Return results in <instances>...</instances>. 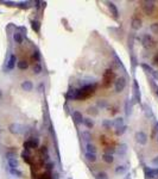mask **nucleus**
Returning <instances> with one entry per match:
<instances>
[{"label":"nucleus","instance_id":"1","mask_svg":"<svg viewBox=\"0 0 158 179\" xmlns=\"http://www.w3.org/2000/svg\"><path fill=\"white\" fill-rule=\"evenodd\" d=\"M95 90H96V85L94 84V85H84V86H82L81 88H78L77 91H76V99H86V98H88V97H90L91 94H94V92H95Z\"/></svg>","mask_w":158,"mask_h":179},{"label":"nucleus","instance_id":"2","mask_svg":"<svg viewBox=\"0 0 158 179\" xmlns=\"http://www.w3.org/2000/svg\"><path fill=\"white\" fill-rule=\"evenodd\" d=\"M141 43H143L144 48H146V49H151V48H153L156 45V41L153 39V37L151 35H147V33L144 35Z\"/></svg>","mask_w":158,"mask_h":179},{"label":"nucleus","instance_id":"3","mask_svg":"<svg viewBox=\"0 0 158 179\" xmlns=\"http://www.w3.org/2000/svg\"><path fill=\"white\" fill-rule=\"evenodd\" d=\"M126 85H127L126 78L121 76V78L116 79V81H115V84H114V90H115V92H116V93H120V92H122V91L125 90Z\"/></svg>","mask_w":158,"mask_h":179},{"label":"nucleus","instance_id":"4","mask_svg":"<svg viewBox=\"0 0 158 179\" xmlns=\"http://www.w3.org/2000/svg\"><path fill=\"white\" fill-rule=\"evenodd\" d=\"M132 99L135 101V103H140V88H139V85H138V81L137 80H133V84H132Z\"/></svg>","mask_w":158,"mask_h":179},{"label":"nucleus","instance_id":"5","mask_svg":"<svg viewBox=\"0 0 158 179\" xmlns=\"http://www.w3.org/2000/svg\"><path fill=\"white\" fill-rule=\"evenodd\" d=\"M135 141L141 144V146H145L147 143V135L144 132V131H138L135 134Z\"/></svg>","mask_w":158,"mask_h":179},{"label":"nucleus","instance_id":"6","mask_svg":"<svg viewBox=\"0 0 158 179\" xmlns=\"http://www.w3.org/2000/svg\"><path fill=\"white\" fill-rule=\"evenodd\" d=\"M15 63H17V56L14 54H11L8 56V60H7V63H6V69L12 70L15 67Z\"/></svg>","mask_w":158,"mask_h":179},{"label":"nucleus","instance_id":"7","mask_svg":"<svg viewBox=\"0 0 158 179\" xmlns=\"http://www.w3.org/2000/svg\"><path fill=\"white\" fill-rule=\"evenodd\" d=\"M145 174L148 179H154L158 178V167L157 168H151V167H146L145 168Z\"/></svg>","mask_w":158,"mask_h":179},{"label":"nucleus","instance_id":"8","mask_svg":"<svg viewBox=\"0 0 158 179\" xmlns=\"http://www.w3.org/2000/svg\"><path fill=\"white\" fill-rule=\"evenodd\" d=\"M83 115H82V112H80V111H74L72 112V121L76 123V124H83Z\"/></svg>","mask_w":158,"mask_h":179},{"label":"nucleus","instance_id":"9","mask_svg":"<svg viewBox=\"0 0 158 179\" xmlns=\"http://www.w3.org/2000/svg\"><path fill=\"white\" fill-rule=\"evenodd\" d=\"M154 7H156V5H154L152 1L145 2V5H143L144 12H145L146 14H152V13H153V11H154Z\"/></svg>","mask_w":158,"mask_h":179},{"label":"nucleus","instance_id":"10","mask_svg":"<svg viewBox=\"0 0 158 179\" xmlns=\"http://www.w3.org/2000/svg\"><path fill=\"white\" fill-rule=\"evenodd\" d=\"M7 156H8V158H7L8 167H11V168H18V160L14 158L13 153H12V154H8Z\"/></svg>","mask_w":158,"mask_h":179},{"label":"nucleus","instance_id":"11","mask_svg":"<svg viewBox=\"0 0 158 179\" xmlns=\"http://www.w3.org/2000/svg\"><path fill=\"white\" fill-rule=\"evenodd\" d=\"M131 26L133 30H139L141 27V19H139L138 17H133L131 20Z\"/></svg>","mask_w":158,"mask_h":179},{"label":"nucleus","instance_id":"12","mask_svg":"<svg viewBox=\"0 0 158 179\" xmlns=\"http://www.w3.org/2000/svg\"><path fill=\"white\" fill-rule=\"evenodd\" d=\"M108 8H109V11H110V14H113V17H114L115 19H118V17H119V11H118L116 6H115L113 2H109V4H108Z\"/></svg>","mask_w":158,"mask_h":179},{"label":"nucleus","instance_id":"13","mask_svg":"<svg viewBox=\"0 0 158 179\" xmlns=\"http://www.w3.org/2000/svg\"><path fill=\"white\" fill-rule=\"evenodd\" d=\"M21 88L24 91H32L33 90V84L30 80H25L21 82Z\"/></svg>","mask_w":158,"mask_h":179},{"label":"nucleus","instance_id":"14","mask_svg":"<svg viewBox=\"0 0 158 179\" xmlns=\"http://www.w3.org/2000/svg\"><path fill=\"white\" fill-rule=\"evenodd\" d=\"M8 172H10L11 175H13L15 178H21L23 177V172L20 169H18V168H11V167H8Z\"/></svg>","mask_w":158,"mask_h":179},{"label":"nucleus","instance_id":"15","mask_svg":"<svg viewBox=\"0 0 158 179\" xmlns=\"http://www.w3.org/2000/svg\"><path fill=\"white\" fill-rule=\"evenodd\" d=\"M116 153H118L120 156H124V155L127 153V144H126V143H120L119 148L116 149Z\"/></svg>","mask_w":158,"mask_h":179},{"label":"nucleus","instance_id":"16","mask_svg":"<svg viewBox=\"0 0 158 179\" xmlns=\"http://www.w3.org/2000/svg\"><path fill=\"white\" fill-rule=\"evenodd\" d=\"M126 172H127V167L125 165H119V166L115 167V174L116 175H122Z\"/></svg>","mask_w":158,"mask_h":179},{"label":"nucleus","instance_id":"17","mask_svg":"<svg viewBox=\"0 0 158 179\" xmlns=\"http://www.w3.org/2000/svg\"><path fill=\"white\" fill-rule=\"evenodd\" d=\"M102 159H103V161L107 162V163H112V162L114 161L112 153H108V152H105V153L102 154Z\"/></svg>","mask_w":158,"mask_h":179},{"label":"nucleus","instance_id":"18","mask_svg":"<svg viewBox=\"0 0 158 179\" xmlns=\"http://www.w3.org/2000/svg\"><path fill=\"white\" fill-rule=\"evenodd\" d=\"M113 125H114L115 130H118L119 128H121V126L124 125V118H121V117H118V118H115V119L113 121Z\"/></svg>","mask_w":158,"mask_h":179},{"label":"nucleus","instance_id":"19","mask_svg":"<svg viewBox=\"0 0 158 179\" xmlns=\"http://www.w3.org/2000/svg\"><path fill=\"white\" fill-rule=\"evenodd\" d=\"M10 130L13 134H20L21 132V125H19V124H12L10 126Z\"/></svg>","mask_w":158,"mask_h":179},{"label":"nucleus","instance_id":"20","mask_svg":"<svg viewBox=\"0 0 158 179\" xmlns=\"http://www.w3.org/2000/svg\"><path fill=\"white\" fill-rule=\"evenodd\" d=\"M17 66H18V68H19V69H21V70H25V69H27V68H29V63H27L25 60H20V61H18V62H17Z\"/></svg>","mask_w":158,"mask_h":179},{"label":"nucleus","instance_id":"21","mask_svg":"<svg viewBox=\"0 0 158 179\" xmlns=\"http://www.w3.org/2000/svg\"><path fill=\"white\" fill-rule=\"evenodd\" d=\"M84 158H86V160L89 161V162H95V161H96V154H93V153H87V152H86Z\"/></svg>","mask_w":158,"mask_h":179},{"label":"nucleus","instance_id":"22","mask_svg":"<svg viewBox=\"0 0 158 179\" xmlns=\"http://www.w3.org/2000/svg\"><path fill=\"white\" fill-rule=\"evenodd\" d=\"M140 67L146 72V73H150V74H152L153 73V68L150 66V64H147V63H145V62H143V63H140Z\"/></svg>","mask_w":158,"mask_h":179},{"label":"nucleus","instance_id":"23","mask_svg":"<svg viewBox=\"0 0 158 179\" xmlns=\"http://www.w3.org/2000/svg\"><path fill=\"white\" fill-rule=\"evenodd\" d=\"M13 39H14V42H15V43H18V44H21V43H23V41H24V38H23L21 33H19V32L13 33Z\"/></svg>","mask_w":158,"mask_h":179},{"label":"nucleus","instance_id":"24","mask_svg":"<svg viewBox=\"0 0 158 179\" xmlns=\"http://www.w3.org/2000/svg\"><path fill=\"white\" fill-rule=\"evenodd\" d=\"M101 124H102V126H103L105 129H107V130H109L112 126H114V125H113V121H109V119H103Z\"/></svg>","mask_w":158,"mask_h":179},{"label":"nucleus","instance_id":"25","mask_svg":"<svg viewBox=\"0 0 158 179\" xmlns=\"http://www.w3.org/2000/svg\"><path fill=\"white\" fill-rule=\"evenodd\" d=\"M86 149H87V153H93V154H95V152H96L95 144H93V143H90V142H88V143L86 144Z\"/></svg>","mask_w":158,"mask_h":179},{"label":"nucleus","instance_id":"26","mask_svg":"<svg viewBox=\"0 0 158 179\" xmlns=\"http://www.w3.org/2000/svg\"><path fill=\"white\" fill-rule=\"evenodd\" d=\"M83 124L88 128V129H91L94 126V121H91L90 118H84L83 119Z\"/></svg>","mask_w":158,"mask_h":179},{"label":"nucleus","instance_id":"27","mask_svg":"<svg viewBox=\"0 0 158 179\" xmlns=\"http://www.w3.org/2000/svg\"><path fill=\"white\" fill-rule=\"evenodd\" d=\"M82 138H83V141H86L88 143V141L91 138V134L88 130H84V131H82Z\"/></svg>","mask_w":158,"mask_h":179},{"label":"nucleus","instance_id":"28","mask_svg":"<svg viewBox=\"0 0 158 179\" xmlns=\"http://www.w3.org/2000/svg\"><path fill=\"white\" fill-rule=\"evenodd\" d=\"M31 58H32L36 63H38V62H39V60H40V54H39V51H37V50H36V51H33V53H32V55H31Z\"/></svg>","mask_w":158,"mask_h":179},{"label":"nucleus","instance_id":"29","mask_svg":"<svg viewBox=\"0 0 158 179\" xmlns=\"http://www.w3.org/2000/svg\"><path fill=\"white\" fill-rule=\"evenodd\" d=\"M32 29L36 31V32H39L40 31V23L38 20H33L32 21Z\"/></svg>","mask_w":158,"mask_h":179},{"label":"nucleus","instance_id":"30","mask_svg":"<svg viewBox=\"0 0 158 179\" xmlns=\"http://www.w3.org/2000/svg\"><path fill=\"white\" fill-rule=\"evenodd\" d=\"M42 70H43L42 66L39 63H34V66H33V74H40Z\"/></svg>","mask_w":158,"mask_h":179},{"label":"nucleus","instance_id":"31","mask_svg":"<svg viewBox=\"0 0 158 179\" xmlns=\"http://www.w3.org/2000/svg\"><path fill=\"white\" fill-rule=\"evenodd\" d=\"M126 129H127V126H126V125H122L121 128H119L118 130H115V132H116V135H122V134L126 131Z\"/></svg>","mask_w":158,"mask_h":179},{"label":"nucleus","instance_id":"32","mask_svg":"<svg viewBox=\"0 0 158 179\" xmlns=\"http://www.w3.org/2000/svg\"><path fill=\"white\" fill-rule=\"evenodd\" d=\"M96 178H97V179H108V175H107L106 172H99Z\"/></svg>","mask_w":158,"mask_h":179},{"label":"nucleus","instance_id":"33","mask_svg":"<svg viewBox=\"0 0 158 179\" xmlns=\"http://www.w3.org/2000/svg\"><path fill=\"white\" fill-rule=\"evenodd\" d=\"M97 106H99V107H101V109H105V107L107 106V101H105V100H100V101H97Z\"/></svg>","mask_w":158,"mask_h":179},{"label":"nucleus","instance_id":"34","mask_svg":"<svg viewBox=\"0 0 158 179\" xmlns=\"http://www.w3.org/2000/svg\"><path fill=\"white\" fill-rule=\"evenodd\" d=\"M88 113H89V115L96 116V115H97V110H96L95 107H89V109H88Z\"/></svg>","mask_w":158,"mask_h":179},{"label":"nucleus","instance_id":"35","mask_svg":"<svg viewBox=\"0 0 158 179\" xmlns=\"http://www.w3.org/2000/svg\"><path fill=\"white\" fill-rule=\"evenodd\" d=\"M151 30L154 32V33H158V23H154L151 25Z\"/></svg>","mask_w":158,"mask_h":179},{"label":"nucleus","instance_id":"36","mask_svg":"<svg viewBox=\"0 0 158 179\" xmlns=\"http://www.w3.org/2000/svg\"><path fill=\"white\" fill-rule=\"evenodd\" d=\"M135 66H137V57H135V56H132V68L135 69Z\"/></svg>","mask_w":158,"mask_h":179},{"label":"nucleus","instance_id":"37","mask_svg":"<svg viewBox=\"0 0 158 179\" xmlns=\"http://www.w3.org/2000/svg\"><path fill=\"white\" fill-rule=\"evenodd\" d=\"M46 169L50 172V171H52L53 169V163L52 162H49V163H46Z\"/></svg>","mask_w":158,"mask_h":179},{"label":"nucleus","instance_id":"38","mask_svg":"<svg viewBox=\"0 0 158 179\" xmlns=\"http://www.w3.org/2000/svg\"><path fill=\"white\" fill-rule=\"evenodd\" d=\"M151 75H152V78H153L154 80H158V70H153V73H152Z\"/></svg>","mask_w":158,"mask_h":179},{"label":"nucleus","instance_id":"39","mask_svg":"<svg viewBox=\"0 0 158 179\" xmlns=\"http://www.w3.org/2000/svg\"><path fill=\"white\" fill-rule=\"evenodd\" d=\"M152 163H153V165H156V166L158 167V156H156V158H153V159H152Z\"/></svg>","mask_w":158,"mask_h":179},{"label":"nucleus","instance_id":"40","mask_svg":"<svg viewBox=\"0 0 158 179\" xmlns=\"http://www.w3.org/2000/svg\"><path fill=\"white\" fill-rule=\"evenodd\" d=\"M153 63H154V64H158V53L153 56Z\"/></svg>","mask_w":158,"mask_h":179},{"label":"nucleus","instance_id":"41","mask_svg":"<svg viewBox=\"0 0 158 179\" xmlns=\"http://www.w3.org/2000/svg\"><path fill=\"white\" fill-rule=\"evenodd\" d=\"M125 179H131V174L128 173V174H126V177H125Z\"/></svg>","mask_w":158,"mask_h":179},{"label":"nucleus","instance_id":"42","mask_svg":"<svg viewBox=\"0 0 158 179\" xmlns=\"http://www.w3.org/2000/svg\"><path fill=\"white\" fill-rule=\"evenodd\" d=\"M156 94H157V95H158V87H157V88H156Z\"/></svg>","mask_w":158,"mask_h":179},{"label":"nucleus","instance_id":"43","mask_svg":"<svg viewBox=\"0 0 158 179\" xmlns=\"http://www.w3.org/2000/svg\"><path fill=\"white\" fill-rule=\"evenodd\" d=\"M1 97H2V92L0 91V99H1Z\"/></svg>","mask_w":158,"mask_h":179},{"label":"nucleus","instance_id":"44","mask_svg":"<svg viewBox=\"0 0 158 179\" xmlns=\"http://www.w3.org/2000/svg\"><path fill=\"white\" fill-rule=\"evenodd\" d=\"M156 126H157V128H158V123H157V125H156Z\"/></svg>","mask_w":158,"mask_h":179},{"label":"nucleus","instance_id":"45","mask_svg":"<svg viewBox=\"0 0 158 179\" xmlns=\"http://www.w3.org/2000/svg\"><path fill=\"white\" fill-rule=\"evenodd\" d=\"M157 142H158V136H157Z\"/></svg>","mask_w":158,"mask_h":179},{"label":"nucleus","instance_id":"46","mask_svg":"<svg viewBox=\"0 0 158 179\" xmlns=\"http://www.w3.org/2000/svg\"><path fill=\"white\" fill-rule=\"evenodd\" d=\"M42 179H43V178H42Z\"/></svg>","mask_w":158,"mask_h":179}]
</instances>
